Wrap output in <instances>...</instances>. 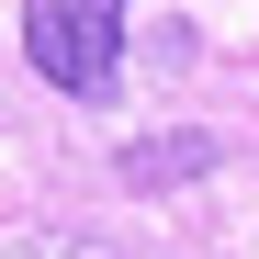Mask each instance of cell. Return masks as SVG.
<instances>
[{
    "label": "cell",
    "mask_w": 259,
    "mask_h": 259,
    "mask_svg": "<svg viewBox=\"0 0 259 259\" xmlns=\"http://www.w3.org/2000/svg\"><path fill=\"white\" fill-rule=\"evenodd\" d=\"M124 23H136V0H23V57L46 91L68 102H113L124 79Z\"/></svg>",
    "instance_id": "6da1fadb"
},
{
    "label": "cell",
    "mask_w": 259,
    "mask_h": 259,
    "mask_svg": "<svg viewBox=\"0 0 259 259\" xmlns=\"http://www.w3.org/2000/svg\"><path fill=\"white\" fill-rule=\"evenodd\" d=\"M214 158H226V136H203V124H169V136L124 147L113 169H124V192H169V181H203Z\"/></svg>",
    "instance_id": "7a4b0ae2"
},
{
    "label": "cell",
    "mask_w": 259,
    "mask_h": 259,
    "mask_svg": "<svg viewBox=\"0 0 259 259\" xmlns=\"http://www.w3.org/2000/svg\"><path fill=\"white\" fill-rule=\"evenodd\" d=\"M0 259H113L102 237H79V226H34V237H12Z\"/></svg>",
    "instance_id": "3957f363"
}]
</instances>
